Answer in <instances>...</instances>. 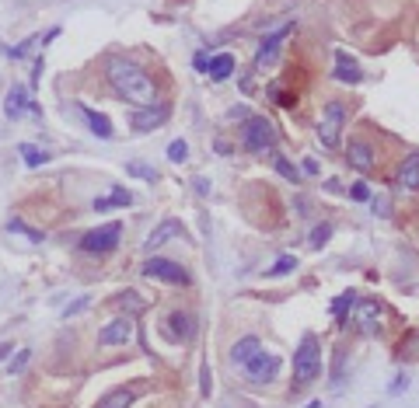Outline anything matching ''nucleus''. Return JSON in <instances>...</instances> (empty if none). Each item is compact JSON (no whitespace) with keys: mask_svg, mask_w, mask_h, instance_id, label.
<instances>
[{"mask_svg":"<svg viewBox=\"0 0 419 408\" xmlns=\"http://www.w3.org/2000/svg\"><path fill=\"white\" fill-rule=\"evenodd\" d=\"M105 77H109L112 91H116L119 98H126L129 105H136V108H147V105L157 101V88H154V81H150L136 63H129V60H122V56L109 60Z\"/></svg>","mask_w":419,"mask_h":408,"instance_id":"1","label":"nucleus"},{"mask_svg":"<svg viewBox=\"0 0 419 408\" xmlns=\"http://www.w3.org/2000/svg\"><path fill=\"white\" fill-rule=\"evenodd\" d=\"M29 356H32V352H29V349H22V352H18V359H15V366H11V370H15V373H18V370H25V366H29Z\"/></svg>","mask_w":419,"mask_h":408,"instance_id":"33","label":"nucleus"},{"mask_svg":"<svg viewBox=\"0 0 419 408\" xmlns=\"http://www.w3.org/2000/svg\"><path fill=\"white\" fill-rule=\"evenodd\" d=\"M353 307H356V293H342V297H335V300H332V314H335L339 321H342V314H346V311H353Z\"/></svg>","mask_w":419,"mask_h":408,"instance_id":"26","label":"nucleus"},{"mask_svg":"<svg viewBox=\"0 0 419 408\" xmlns=\"http://www.w3.org/2000/svg\"><path fill=\"white\" fill-rule=\"evenodd\" d=\"M245 373H248V380H255V384H269V380H276V373H280V356L276 352H255L248 363H245Z\"/></svg>","mask_w":419,"mask_h":408,"instance_id":"6","label":"nucleus"},{"mask_svg":"<svg viewBox=\"0 0 419 408\" xmlns=\"http://www.w3.org/2000/svg\"><path fill=\"white\" fill-rule=\"evenodd\" d=\"M95 210H112V199L105 195V199H95Z\"/></svg>","mask_w":419,"mask_h":408,"instance_id":"36","label":"nucleus"},{"mask_svg":"<svg viewBox=\"0 0 419 408\" xmlns=\"http://www.w3.org/2000/svg\"><path fill=\"white\" fill-rule=\"evenodd\" d=\"M18 154L25 157V164H29V168H42V164L49 161V154H46L42 147H35V143H22V147H18Z\"/></svg>","mask_w":419,"mask_h":408,"instance_id":"22","label":"nucleus"},{"mask_svg":"<svg viewBox=\"0 0 419 408\" xmlns=\"http://www.w3.org/2000/svg\"><path fill=\"white\" fill-rule=\"evenodd\" d=\"M109 199H112V206H129V202H133V192H129V188H122V185H116Z\"/></svg>","mask_w":419,"mask_h":408,"instance_id":"30","label":"nucleus"},{"mask_svg":"<svg viewBox=\"0 0 419 408\" xmlns=\"http://www.w3.org/2000/svg\"><path fill=\"white\" fill-rule=\"evenodd\" d=\"M81 115L88 119V126H91L95 136L112 140V122H109V115H102V112H95V108H88V105H81Z\"/></svg>","mask_w":419,"mask_h":408,"instance_id":"18","label":"nucleus"},{"mask_svg":"<svg viewBox=\"0 0 419 408\" xmlns=\"http://www.w3.org/2000/svg\"><path fill=\"white\" fill-rule=\"evenodd\" d=\"M133 338V318L126 314V318H112L102 332H98V342L102 345H126Z\"/></svg>","mask_w":419,"mask_h":408,"instance_id":"10","label":"nucleus"},{"mask_svg":"<svg viewBox=\"0 0 419 408\" xmlns=\"http://www.w3.org/2000/svg\"><path fill=\"white\" fill-rule=\"evenodd\" d=\"M349 195H353V199H356V202H367V199H370V188H367V185H363V181H356V185H353V188H349Z\"/></svg>","mask_w":419,"mask_h":408,"instance_id":"31","label":"nucleus"},{"mask_svg":"<svg viewBox=\"0 0 419 408\" xmlns=\"http://www.w3.org/2000/svg\"><path fill=\"white\" fill-rule=\"evenodd\" d=\"M255 352H262V342L255 338V335H245V338H238L235 345H231V363H238V366H245Z\"/></svg>","mask_w":419,"mask_h":408,"instance_id":"17","label":"nucleus"},{"mask_svg":"<svg viewBox=\"0 0 419 408\" xmlns=\"http://www.w3.org/2000/svg\"><path fill=\"white\" fill-rule=\"evenodd\" d=\"M133 405V391H126V387H119V391H109L95 408H129Z\"/></svg>","mask_w":419,"mask_h":408,"instance_id":"21","label":"nucleus"},{"mask_svg":"<svg viewBox=\"0 0 419 408\" xmlns=\"http://www.w3.org/2000/svg\"><path fill=\"white\" fill-rule=\"evenodd\" d=\"M297 269V259L294 255H283V259H276V266L269 269V276H287V272H294Z\"/></svg>","mask_w":419,"mask_h":408,"instance_id":"29","label":"nucleus"},{"mask_svg":"<svg viewBox=\"0 0 419 408\" xmlns=\"http://www.w3.org/2000/svg\"><path fill=\"white\" fill-rule=\"evenodd\" d=\"M8 231H11V234H22V238H29V241H46V234H42V231H32L25 220H8Z\"/></svg>","mask_w":419,"mask_h":408,"instance_id":"25","label":"nucleus"},{"mask_svg":"<svg viewBox=\"0 0 419 408\" xmlns=\"http://www.w3.org/2000/svg\"><path fill=\"white\" fill-rule=\"evenodd\" d=\"M269 157H273V168H276V171H280V174H283L287 181H294V185H297V178H301V171H297V168H294V164H290V161H287V157L280 154V150H273Z\"/></svg>","mask_w":419,"mask_h":408,"instance_id":"23","label":"nucleus"},{"mask_svg":"<svg viewBox=\"0 0 419 408\" xmlns=\"http://www.w3.org/2000/svg\"><path fill=\"white\" fill-rule=\"evenodd\" d=\"M84 307H88V297H81L74 307H67V318H70V314H77V311H84Z\"/></svg>","mask_w":419,"mask_h":408,"instance_id":"35","label":"nucleus"},{"mask_svg":"<svg viewBox=\"0 0 419 408\" xmlns=\"http://www.w3.org/2000/svg\"><path fill=\"white\" fill-rule=\"evenodd\" d=\"M342 126H346V108H342V101H329L325 112H322V119H318V129H315L318 140H322V147L335 150L339 140H342Z\"/></svg>","mask_w":419,"mask_h":408,"instance_id":"4","label":"nucleus"},{"mask_svg":"<svg viewBox=\"0 0 419 408\" xmlns=\"http://www.w3.org/2000/svg\"><path fill=\"white\" fill-rule=\"evenodd\" d=\"M143 276L164 279V283H175V286H185V283H189V272H185L182 266L168 262V259H147V262H143Z\"/></svg>","mask_w":419,"mask_h":408,"instance_id":"7","label":"nucleus"},{"mask_svg":"<svg viewBox=\"0 0 419 408\" xmlns=\"http://www.w3.org/2000/svg\"><path fill=\"white\" fill-rule=\"evenodd\" d=\"M209 380H214V377H209V366H203V394H209V387H214Z\"/></svg>","mask_w":419,"mask_h":408,"instance_id":"34","label":"nucleus"},{"mask_svg":"<svg viewBox=\"0 0 419 408\" xmlns=\"http://www.w3.org/2000/svg\"><path fill=\"white\" fill-rule=\"evenodd\" d=\"M171 115V108H168V101H157V105H147V108H136L133 112V119H129V126L136 129V133H150V129H157L164 119Z\"/></svg>","mask_w":419,"mask_h":408,"instance_id":"8","label":"nucleus"},{"mask_svg":"<svg viewBox=\"0 0 419 408\" xmlns=\"http://www.w3.org/2000/svg\"><path fill=\"white\" fill-rule=\"evenodd\" d=\"M126 174L143 178V181H157V171H154L150 164H143V161H129V164H126Z\"/></svg>","mask_w":419,"mask_h":408,"instance_id":"24","label":"nucleus"},{"mask_svg":"<svg viewBox=\"0 0 419 408\" xmlns=\"http://www.w3.org/2000/svg\"><path fill=\"white\" fill-rule=\"evenodd\" d=\"M346 157H349V164H353L356 171H374V168H377V154H374V147H370L367 140H349Z\"/></svg>","mask_w":419,"mask_h":408,"instance_id":"11","label":"nucleus"},{"mask_svg":"<svg viewBox=\"0 0 419 408\" xmlns=\"http://www.w3.org/2000/svg\"><path fill=\"white\" fill-rule=\"evenodd\" d=\"M290 32H294V22H287V25H280V28H276L273 35H266V39L259 42V49H255V67L269 63V60L276 56V46H280V42H283V39H287Z\"/></svg>","mask_w":419,"mask_h":408,"instance_id":"13","label":"nucleus"},{"mask_svg":"<svg viewBox=\"0 0 419 408\" xmlns=\"http://www.w3.org/2000/svg\"><path fill=\"white\" fill-rule=\"evenodd\" d=\"M335 81H342V84H360L363 81V74H360V63L356 60H349V53H335V74H332Z\"/></svg>","mask_w":419,"mask_h":408,"instance_id":"15","label":"nucleus"},{"mask_svg":"<svg viewBox=\"0 0 419 408\" xmlns=\"http://www.w3.org/2000/svg\"><path fill=\"white\" fill-rule=\"evenodd\" d=\"M329 238H332V227H329V224H318V227L311 231V241H308V245H311V248H322V245H329Z\"/></svg>","mask_w":419,"mask_h":408,"instance_id":"28","label":"nucleus"},{"mask_svg":"<svg viewBox=\"0 0 419 408\" xmlns=\"http://www.w3.org/2000/svg\"><path fill=\"white\" fill-rule=\"evenodd\" d=\"M35 105L29 101V91L25 88H11L8 91V105H4V112H8V119H22L25 112H32Z\"/></svg>","mask_w":419,"mask_h":408,"instance_id":"16","label":"nucleus"},{"mask_svg":"<svg viewBox=\"0 0 419 408\" xmlns=\"http://www.w3.org/2000/svg\"><path fill=\"white\" fill-rule=\"evenodd\" d=\"M119 238H122V224L112 220V224H102L98 231H88V234L77 241V248L88 252V255H109V252L119 245Z\"/></svg>","mask_w":419,"mask_h":408,"instance_id":"5","label":"nucleus"},{"mask_svg":"<svg viewBox=\"0 0 419 408\" xmlns=\"http://www.w3.org/2000/svg\"><path fill=\"white\" fill-rule=\"evenodd\" d=\"M185 157H189V147H185V140H171V143H168V161L182 164Z\"/></svg>","mask_w":419,"mask_h":408,"instance_id":"27","label":"nucleus"},{"mask_svg":"<svg viewBox=\"0 0 419 408\" xmlns=\"http://www.w3.org/2000/svg\"><path fill=\"white\" fill-rule=\"evenodd\" d=\"M242 147L248 154H273L276 150V126L266 115H248L242 126Z\"/></svg>","mask_w":419,"mask_h":408,"instance_id":"3","label":"nucleus"},{"mask_svg":"<svg viewBox=\"0 0 419 408\" xmlns=\"http://www.w3.org/2000/svg\"><path fill=\"white\" fill-rule=\"evenodd\" d=\"M273 98H276V101H280L283 108H290V105H297V98H294V95H283V91H273Z\"/></svg>","mask_w":419,"mask_h":408,"instance_id":"32","label":"nucleus"},{"mask_svg":"<svg viewBox=\"0 0 419 408\" xmlns=\"http://www.w3.org/2000/svg\"><path fill=\"white\" fill-rule=\"evenodd\" d=\"M304 174H318V164H315V161H304Z\"/></svg>","mask_w":419,"mask_h":408,"instance_id":"37","label":"nucleus"},{"mask_svg":"<svg viewBox=\"0 0 419 408\" xmlns=\"http://www.w3.org/2000/svg\"><path fill=\"white\" fill-rule=\"evenodd\" d=\"M206 74H209V81H228L235 74V56L231 53L214 56V60H209V67H206Z\"/></svg>","mask_w":419,"mask_h":408,"instance_id":"19","label":"nucleus"},{"mask_svg":"<svg viewBox=\"0 0 419 408\" xmlns=\"http://www.w3.org/2000/svg\"><path fill=\"white\" fill-rule=\"evenodd\" d=\"M395 185H398L402 192H419V154L402 157L398 174H395Z\"/></svg>","mask_w":419,"mask_h":408,"instance_id":"12","label":"nucleus"},{"mask_svg":"<svg viewBox=\"0 0 419 408\" xmlns=\"http://www.w3.org/2000/svg\"><path fill=\"white\" fill-rule=\"evenodd\" d=\"M164 335L175 338V342H189V338L196 335V318L185 314V311H171V314L164 318Z\"/></svg>","mask_w":419,"mask_h":408,"instance_id":"9","label":"nucleus"},{"mask_svg":"<svg viewBox=\"0 0 419 408\" xmlns=\"http://www.w3.org/2000/svg\"><path fill=\"white\" fill-rule=\"evenodd\" d=\"M8 352H11V345H0V359H4Z\"/></svg>","mask_w":419,"mask_h":408,"instance_id":"38","label":"nucleus"},{"mask_svg":"<svg viewBox=\"0 0 419 408\" xmlns=\"http://www.w3.org/2000/svg\"><path fill=\"white\" fill-rule=\"evenodd\" d=\"M318 373H322V342H318V335L308 332L294 352V391L308 387Z\"/></svg>","mask_w":419,"mask_h":408,"instance_id":"2","label":"nucleus"},{"mask_svg":"<svg viewBox=\"0 0 419 408\" xmlns=\"http://www.w3.org/2000/svg\"><path fill=\"white\" fill-rule=\"evenodd\" d=\"M377 318H381V307H377L374 300L360 304V311H356V325H360L363 332H374V328H377Z\"/></svg>","mask_w":419,"mask_h":408,"instance_id":"20","label":"nucleus"},{"mask_svg":"<svg viewBox=\"0 0 419 408\" xmlns=\"http://www.w3.org/2000/svg\"><path fill=\"white\" fill-rule=\"evenodd\" d=\"M182 234H185V227H182L178 220H164V224H157V227L150 231V238L143 241V248L154 252V248H161V245H168V241H175V238H182Z\"/></svg>","mask_w":419,"mask_h":408,"instance_id":"14","label":"nucleus"}]
</instances>
